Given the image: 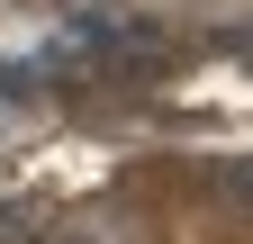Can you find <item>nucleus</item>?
Listing matches in <instances>:
<instances>
[{
  "mask_svg": "<svg viewBox=\"0 0 253 244\" xmlns=\"http://www.w3.org/2000/svg\"><path fill=\"white\" fill-rule=\"evenodd\" d=\"M9 90H27V64H0V100H9Z\"/></svg>",
  "mask_w": 253,
  "mask_h": 244,
  "instance_id": "nucleus-1",
  "label": "nucleus"
}]
</instances>
